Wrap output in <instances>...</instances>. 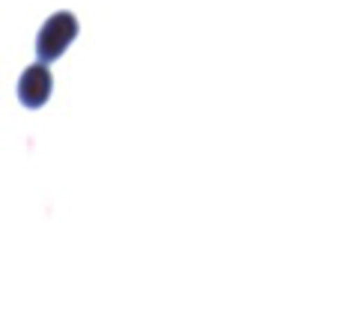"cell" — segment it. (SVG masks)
Instances as JSON below:
<instances>
[{
  "label": "cell",
  "instance_id": "obj_2",
  "mask_svg": "<svg viewBox=\"0 0 357 330\" xmlns=\"http://www.w3.org/2000/svg\"><path fill=\"white\" fill-rule=\"evenodd\" d=\"M51 86H54V78L48 72V65L45 63H33L24 69V74H21L18 81V98L24 107H42L45 102L51 98Z\"/></svg>",
  "mask_w": 357,
  "mask_h": 330
},
{
  "label": "cell",
  "instance_id": "obj_1",
  "mask_svg": "<svg viewBox=\"0 0 357 330\" xmlns=\"http://www.w3.org/2000/svg\"><path fill=\"white\" fill-rule=\"evenodd\" d=\"M77 36V18L75 13L69 9H60V13H54L48 21L42 24L39 36H36V54H39V63H54L60 60L69 45L75 42Z\"/></svg>",
  "mask_w": 357,
  "mask_h": 330
}]
</instances>
